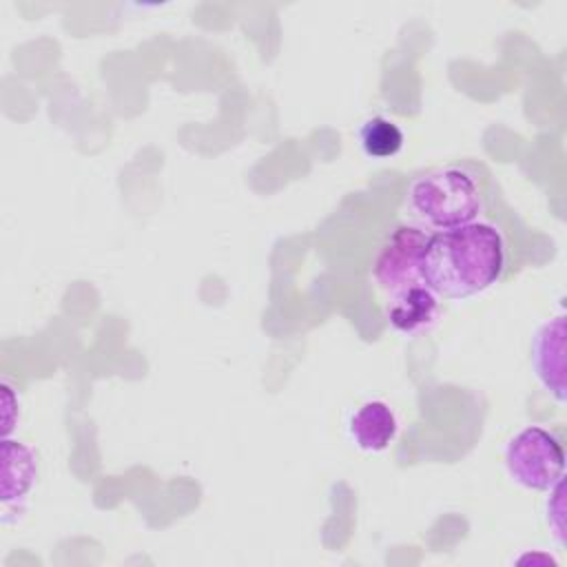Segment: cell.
<instances>
[{
    "label": "cell",
    "instance_id": "1",
    "mask_svg": "<svg viewBox=\"0 0 567 567\" xmlns=\"http://www.w3.org/2000/svg\"><path fill=\"white\" fill-rule=\"evenodd\" d=\"M507 266L503 233L485 221L432 233L421 261V281L447 301L485 292Z\"/></svg>",
    "mask_w": 567,
    "mask_h": 567
},
{
    "label": "cell",
    "instance_id": "2",
    "mask_svg": "<svg viewBox=\"0 0 567 567\" xmlns=\"http://www.w3.org/2000/svg\"><path fill=\"white\" fill-rule=\"evenodd\" d=\"M405 208L416 226L436 233L481 221L487 208L485 177L467 162L430 168L405 188Z\"/></svg>",
    "mask_w": 567,
    "mask_h": 567
},
{
    "label": "cell",
    "instance_id": "3",
    "mask_svg": "<svg viewBox=\"0 0 567 567\" xmlns=\"http://www.w3.org/2000/svg\"><path fill=\"white\" fill-rule=\"evenodd\" d=\"M509 478L532 492H547L565 478L563 443L540 425L518 430L505 445Z\"/></svg>",
    "mask_w": 567,
    "mask_h": 567
},
{
    "label": "cell",
    "instance_id": "4",
    "mask_svg": "<svg viewBox=\"0 0 567 567\" xmlns=\"http://www.w3.org/2000/svg\"><path fill=\"white\" fill-rule=\"evenodd\" d=\"M427 239L430 233L416 224H399L385 237L372 261V277L388 297L421 284V261Z\"/></svg>",
    "mask_w": 567,
    "mask_h": 567
},
{
    "label": "cell",
    "instance_id": "5",
    "mask_svg": "<svg viewBox=\"0 0 567 567\" xmlns=\"http://www.w3.org/2000/svg\"><path fill=\"white\" fill-rule=\"evenodd\" d=\"M532 370L538 383L558 401L565 403V317H551L545 321L532 339Z\"/></svg>",
    "mask_w": 567,
    "mask_h": 567
},
{
    "label": "cell",
    "instance_id": "6",
    "mask_svg": "<svg viewBox=\"0 0 567 567\" xmlns=\"http://www.w3.org/2000/svg\"><path fill=\"white\" fill-rule=\"evenodd\" d=\"M439 310L441 299L421 281L390 295L385 317L394 332L403 337H419L436 323Z\"/></svg>",
    "mask_w": 567,
    "mask_h": 567
},
{
    "label": "cell",
    "instance_id": "7",
    "mask_svg": "<svg viewBox=\"0 0 567 567\" xmlns=\"http://www.w3.org/2000/svg\"><path fill=\"white\" fill-rule=\"evenodd\" d=\"M399 432L394 410L385 401H365L350 416L348 434L352 443L368 454H379L392 445Z\"/></svg>",
    "mask_w": 567,
    "mask_h": 567
},
{
    "label": "cell",
    "instance_id": "8",
    "mask_svg": "<svg viewBox=\"0 0 567 567\" xmlns=\"http://www.w3.org/2000/svg\"><path fill=\"white\" fill-rule=\"evenodd\" d=\"M2 443V503L9 507L11 503H22L31 492L38 478V456L29 445L11 436Z\"/></svg>",
    "mask_w": 567,
    "mask_h": 567
},
{
    "label": "cell",
    "instance_id": "9",
    "mask_svg": "<svg viewBox=\"0 0 567 567\" xmlns=\"http://www.w3.org/2000/svg\"><path fill=\"white\" fill-rule=\"evenodd\" d=\"M357 137H359V146H361L363 155L370 159H390L401 153L403 142H405L399 124L383 115L368 117L359 126Z\"/></svg>",
    "mask_w": 567,
    "mask_h": 567
},
{
    "label": "cell",
    "instance_id": "10",
    "mask_svg": "<svg viewBox=\"0 0 567 567\" xmlns=\"http://www.w3.org/2000/svg\"><path fill=\"white\" fill-rule=\"evenodd\" d=\"M549 492V498H547V523L551 527V532L558 536V540L563 543L565 538V529H563V481L556 483Z\"/></svg>",
    "mask_w": 567,
    "mask_h": 567
},
{
    "label": "cell",
    "instance_id": "11",
    "mask_svg": "<svg viewBox=\"0 0 567 567\" xmlns=\"http://www.w3.org/2000/svg\"><path fill=\"white\" fill-rule=\"evenodd\" d=\"M2 405H4V414H2V421H4V439H9V436H11V430H13V423H16L13 410L18 408V403H16L13 388H11L7 381H2Z\"/></svg>",
    "mask_w": 567,
    "mask_h": 567
}]
</instances>
